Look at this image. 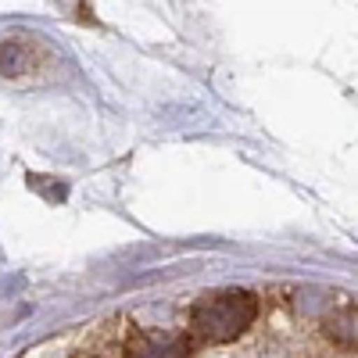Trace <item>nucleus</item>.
<instances>
[{"instance_id":"obj_1","label":"nucleus","mask_w":358,"mask_h":358,"mask_svg":"<svg viewBox=\"0 0 358 358\" xmlns=\"http://www.w3.org/2000/svg\"><path fill=\"white\" fill-rule=\"evenodd\" d=\"M258 315V297L251 290L229 287L204 294L201 301L190 308V334L204 344H229L241 334H248V326Z\"/></svg>"},{"instance_id":"obj_2","label":"nucleus","mask_w":358,"mask_h":358,"mask_svg":"<svg viewBox=\"0 0 358 358\" xmlns=\"http://www.w3.org/2000/svg\"><path fill=\"white\" fill-rule=\"evenodd\" d=\"M126 358H194V348L187 337L165 334V330H140L133 334Z\"/></svg>"},{"instance_id":"obj_3","label":"nucleus","mask_w":358,"mask_h":358,"mask_svg":"<svg viewBox=\"0 0 358 358\" xmlns=\"http://www.w3.org/2000/svg\"><path fill=\"white\" fill-rule=\"evenodd\" d=\"M36 65V50L33 43H25V40H8V43H0V76H22Z\"/></svg>"}]
</instances>
